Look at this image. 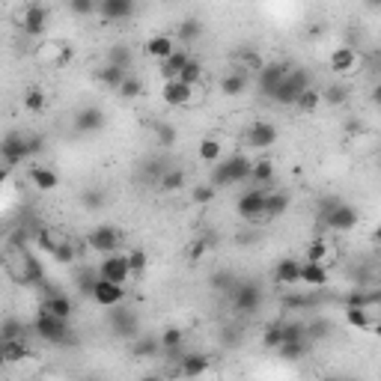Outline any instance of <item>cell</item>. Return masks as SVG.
<instances>
[{
  "label": "cell",
  "instance_id": "obj_1",
  "mask_svg": "<svg viewBox=\"0 0 381 381\" xmlns=\"http://www.w3.org/2000/svg\"><path fill=\"white\" fill-rule=\"evenodd\" d=\"M251 158L248 155H230V158H221L211 164V179L209 182L221 188H230V185H239V182H248L251 179Z\"/></svg>",
  "mask_w": 381,
  "mask_h": 381
},
{
  "label": "cell",
  "instance_id": "obj_2",
  "mask_svg": "<svg viewBox=\"0 0 381 381\" xmlns=\"http://www.w3.org/2000/svg\"><path fill=\"white\" fill-rule=\"evenodd\" d=\"M39 149H42L39 137H27V134H21V131H13V134H6V137L0 140V161H3L6 167H18Z\"/></svg>",
  "mask_w": 381,
  "mask_h": 381
},
{
  "label": "cell",
  "instance_id": "obj_3",
  "mask_svg": "<svg viewBox=\"0 0 381 381\" xmlns=\"http://www.w3.org/2000/svg\"><path fill=\"white\" fill-rule=\"evenodd\" d=\"M322 221H324V227L334 232H352L357 223H361V215H357L354 206L343 203V200H324Z\"/></svg>",
  "mask_w": 381,
  "mask_h": 381
},
{
  "label": "cell",
  "instance_id": "obj_4",
  "mask_svg": "<svg viewBox=\"0 0 381 381\" xmlns=\"http://www.w3.org/2000/svg\"><path fill=\"white\" fill-rule=\"evenodd\" d=\"M310 87V75L304 69H295V66H289V72L286 77L274 87V93L268 96L274 105H283V107H292L298 102V96L304 93V89Z\"/></svg>",
  "mask_w": 381,
  "mask_h": 381
},
{
  "label": "cell",
  "instance_id": "obj_5",
  "mask_svg": "<svg viewBox=\"0 0 381 381\" xmlns=\"http://www.w3.org/2000/svg\"><path fill=\"white\" fill-rule=\"evenodd\" d=\"M33 331L36 337L51 343V345H66L72 340V331H69V319H60V316H51V313L39 310V316L33 319Z\"/></svg>",
  "mask_w": 381,
  "mask_h": 381
},
{
  "label": "cell",
  "instance_id": "obj_6",
  "mask_svg": "<svg viewBox=\"0 0 381 381\" xmlns=\"http://www.w3.org/2000/svg\"><path fill=\"white\" fill-rule=\"evenodd\" d=\"M122 244V232L114 227V223H102V227L87 232V248L96 253H114Z\"/></svg>",
  "mask_w": 381,
  "mask_h": 381
},
{
  "label": "cell",
  "instance_id": "obj_7",
  "mask_svg": "<svg viewBox=\"0 0 381 381\" xmlns=\"http://www.w3.org/2000/svg\"><path fill=\"white\" fill-rule=\"evenodd\" d=\"M48 24H51V13H48V6H42V3H30L24 13H21V30H24V36L30 39H39L48 33Z\"/></svg>",
  "mask_w": 381,
  "mask_h": 381
},
{
  "label": "cell",
  "instance_id": "obj_8",
  "mask_svg": "<svg viewBox=\"0 0 381 381\" xmlns=\"http://www.w3.org/2000/svg\"><path fill=\"white\" fill-rule=\"evenodd\" d=\"M230 295H232V307L239 310V313H256L262 304V289L256 286V283H248V280H235V286L230 289Z\"/></svg>",
  "mask_w": 381,
  "mask_h": 381
},
{
  "label": "cell",
  "instance_id": "obj_9",
  "mask_svg": "<svg viewBox=\"0 0 381 381\" xmlns=\"http://www.w3.org/2000/svg\"><path fill=\"white\" fill-rule=\"evenodd\" d=\"M89 301H93L96 307H102V310H110V307H117V304L126 301V286H122V283H110V280L98 277L96 286H93V292H89Z\"/></svg>",
  "mask_w": 381,
  "mask_h": 381
},
{
  "label": "cell",
  "instance_id": "obj_10",
  "mask_svg": "<svg viewBox=\"0 0 381 381\" xmlns=\"http://www.w3.org/2000/svg\"><path fill=\"white\" fill-rule=\"evenodd\" d=\"M98 277L110 280V283H122L126 286L131 280V268H128V256L126 253H105V260L98 262Z\"/></svg>",
  "mask_w": 381,
  "mask_h": 381
},
{
  "label": "cell",
  "instance_id": "obj_11",
  "mask_svg": "<svg viewBox=\"0 0 381 381\" xmlns=\"http://www.w3.org/2000/svg\"><path fill=\"white\" fill-rule=\"evenodd\" d=\"M235 209H239V215L244 221H260L262 218V209H265V188H251L244 190V194L239 197V203H235Z\"/></svg>",
  "mask_w": 381,
  "mask_h": 381
},
{
  "label": "cell",
  "instance_id": "obj_12",
  "mask_svg": "<svg viewBox=\"0 0 381 381\" xmlns=\"http://www.w3.org/2000/svg\"><path fill=\"white\" fill-rule=\"evenodd\" d=\"M110 328H114L119 337H126V340H134L140 334V324H137V316L128 310V307H110Z\"/></svg>",
  "mask_w": 381,
  "mask_h": 381
},
{
  "label": "cell",
  "instance_id": "obj_13",
  "mask_svg": "<svg viewBox=\"0 0 381 381\" xmlns=\"http://www.w3.org/2000/svg\"><path fill=\"white\" fill-rule=\"evenodd\" d=\"M194 89L197 87L179 81V77H170V81H164V87H161V98H164V105H170V107H185V105H190V98H194Z\"/></svg>",
  "mask_w": 381,
  "mask_h": 381
},
{
  "label": "cell",
  "instance_id": "obj_14",
  "mask_svg": "<svg viewBox=\"0 0 381 381\" xmlns=\"http://www.w3.org/2000/svg\"><path fill=\"white\" fill-rule=\"evenodd\" d=\"M248 143L253 149H268V147H274L277 143V126L274 122H268V119H256L251 122V128H248Z\"/></svg>",
  "mask_w": 381,
  "mask_h": 381
},
{
  "label": "cell",
  "instance_id": "obj_15",
  "mask_svg": "<svg viewBox=\"0 0 381 381\" xmlns=\"http://www.w3.org/2000/svg\"><path fill=\"white\" fill-rule=\"evenodd\" d=\"M72 126H75V131H81V134L102 131V128H105V110H102V107H96V105L81 107V110H77V114H75Z\"/></svg>",
  "mask_w": 381,
  "mask_h": 381
},
{
  "label": "cell",
  "instance_id": "obj_16",
  "mask_svg": "<svg viewBox=\"0 0 381 381\" xmlns=\"http://www.w3.org/2000/svg\"><path fill=\"white\" fill-rule=\"evenodd\" d=\"M137 9V0H98L96 13L105 21H128Z\"/></svg>",
  "mask_w": 381,
  "mask_h": 381
},
{
  "label": "cell",
  "instance_id": "obj_17",
  "mask_svg": "<svg viewBox=\"0 0 381 381\" xmlns=\"http://www.w3.org/2000/svg\"><path fill=\"white\" fill-rule=\"evenodd\" d=\"M256 72H260V93L268 98V96L274 93V87L286 77L289 66H286V63H265V66H260Z\"/></svg>",
  "mask_w": 381,
  "mask_h": 381
},
{
  "label": "cell",
  "instance_id": "obj_18",
  "mask_svg": "<svg viewBox=\"0 0 381 381\" xmlns=\"http://www.w3.org/2000/svg\"><path fill=\"white\" fill-rule=\"evenodd\" d=\"M328 280H331L328 265L310 262V260L301 262V277H298V283H304V286H310V289H322V286H328Z\"/></svg>",
  "mask_w": 381,
  "mask_h": 381
},
{
  "label": "cell",
  "instance_id": "obj_19",
  "mask_svg": "<svg viewBox=\"0 0 381 381\" xmlns=\"http://www.w3.org/2000/svg\"><path fill=\"white\" fill-rule=\"evenodd\" d=\"M24 357H30L24 337H15V340L0 337V364H18V361H24Z\"/></svg>",
  "mask_w": 381,
  "mask_h": 381
},
{
  "label": "cell",
  "instance_id": "obj_20",
  "mask_svg": "<svg viewBox=\"0 0 381 381\" xmlns=\"http://www.w3.org/2000/svg\"><path fill=\"white\" fill-rule=\"evenodd\" d=\"M39 310L51 313V316H60V319H69V322H72V313H75L72 298H69V295H63V292H51L48 298L42 301V307H39Z\"/></svg>",
  "mask_w": 381,
  "mask_h": 381
},
{
  "label": "cell",
  "instance_id": "obj_21",
  "mask_svg": "<svg viewBox=\"0 0 381 381\" xmlns=\"http://www.w3.org/2000/svg\"><path fill=\"white\" fill-rule=\"evenodd\" d=\"M209 373V357L206 354H182L179 357V369H176V375H188V378H197V375H203Z\"/></svg>",
  "mask_w": 381,
  "mask_h": 381
},
{
  "label": "cell",
  "instance_id": "obj_22",
  "mask_svg": "<svg viewBox=\"0 0 381 381\" xmlns=\"http://www.w3.org/2000/svg\"><path fill=\"white\" fill-rule=\"evenodd\" d=\"M331 72H340V75H349L354 72V66H357V51L349 48V45H343V48H334L331 54Z\"/></svg>",
  "mask_w": 381,
  "mask_h": 381
},
{
  "label": "cell",
  "instance_id": "obj_23",
  "mask_svg": "<svg viewBox=\"0 0 381 381\" xmlns=\"http://www.w3.org/2000/svg\"><path fill=\"white\" fill-rule=\"evenodd\" d=\"M188 60H190V54H188L185 48H173L170 57L158 60V72H161V77H164V81H170V77H179V72H182V66H185Z\"/></svg>",
  "mask_w": 381,
  "mask_h": 381
},
{
  "label": "cell",
  "instance_id": "obj_24",
  "mask_svg": "<svg viewBox=\"0 0 381 381\" xmlns=\"http://www.w3.org/2000/svg\"><path fill=\"white\" fill-rule=\"evenodd\" d=\"M244 89H248V72H244V69L227 72V75L221 77V93L223 96L235 98V96H244Z\"/></svg>",
  "mask_w": 381,
  "mask_h": 381
},
{
  "label": "cell",
  "instance_id": "obj_25",
  "mask_svg": "<svg viewBox=\"0 0 381 381\" xmlns=\"http://www.w3.org/2000/svg\"><path fill=\"white\" fill-rule=\"evenodd\" d=\"M373 313L375 310H366V307H357V304H345V322H349L352 328H357V331H369V328H375Z\"/></svg>",
  "mask_w": 381,
  "mask_h": 381
},
{
  "label": "cell",
  "instance_id": "obj_26",
  "mask_svg": "<svg viewBox=\"0 0 381 381\" xmlns=\"http://www.w3.org/2000/svg\"><path fill=\"white\" fill-rule=\"evenodd\" d=\"M286 209H289V197H286V194H280V190H265L262 218L274 221V218H280V215H286Z\"/></svg>",
  "mask_w": 381,
  "mask_h": 381
},
{
  "label": "cell",
  "instance_id": "obj_27",
  "mask_svg": "<svg viewBox=\"0 0 381 381\" xmlns=\"http://www.w3.org/2000/svg\"><path fill=\"white\" fill-rule=\"evenodd\" d=\"M301 277V262L298 260H280L274 268V280L280 286H295Z\"/></svg>",
  "mask_w": 381,
  "mask_h": 381
},
{
  "label": "cell",
  "instance_id": "obj_28",
  "mask_svg": "<svg viewBox=\"0 0 381 381\" xmlns=\"http://www.w3.org/2000/svg\"><path fill=\"white\" fill-rule=\"evenodd\" d=\"M30 182L36 190H54L60 185V176L51 167H30Z\"/></svg>",
  "mask_w": 381,
  "mask_h": 381
},
{
  "label": "cell",
  "instance_id": "obj_29",
  "mask_svg": "<svg viewBox=\"0 0 381 381\" xmlns=\"http://www.w3.org/2000/svg\"><path fill=\"white\" fill-rule=\"evenodd\" d=\"M173 48H176V42H173V36H167V33H158V36H152V39L147 42V54H149L152 60L170 57Z\"/></svg>",
  "mask_w": 381,
  "mask_h": 381
},
{
  "label": "cell",
  "instance_id": "obj_30",
  "mask_svg": "<svg viewBox=\"0 0 381 381\" xmlns=\"http://www.w3.org/2000/svg\"><path fill=\"white\" fill-rule=\"evenodd\" d=\"M200 36H203V21L200 18H185L182 24H179V30H176V39L185 45H194V42H200Z\"/></svg>",
  "mask_w": 381,
  "mask_h": 381
},
{
  "label": "cell",
  "instance_id": "obj_31",
  "mask_svg": "<svg viewBox=\"0 0 381 381\" xmlns=\"http://www.w3.org/2000/svg\"><path fill=\"white\" fill-rule=\"evenodd\" d=\"M185 182H188V176H185V170H179V167H167V170L158 176V185H161V190H167V194L182 190Z\"/></svg>",
  "mask_w": 381,
  "mask_h": 381
},
{
  "label": "cell",
  "instance_id": "obj_32",
  "mask_svg": "<svg viewBox=\"0 0 381 381\" xmlns=\"http://www.w3.org/2000/svg\"><path fill=\"white\" fill-rule=\"evenodd\" d=\"M158 352H161V343L155 340V337H147V334H137L134 337V345H131V354L134 357H158Z\"/></svg>",
  "mask_w": 381,
  "mask_h": 381
},
{
  "label": "cell",
  "instance_id": "obj_33",
  "mask_svg": "<svg viewBox=\"0 0 381 381\" xmlns=\"http://www.w3.org/2000/svg\"><path fill=\"white\" fill-rule=\"evenodd\" d=\"M307 349H310L307 337H301V340H286V343H280V345H277L280 357H286V361H301V357L307 354Z\"/></svg>",
  "mask_w": 381,
  "mask_h": 381
},
{
  "label": "cell",
  "instance_id": "obj_34",
  "mask_svg": "<svg viewBox=\"0 0 381 381\" xmlns=\"http://www.w3.org/2000/svg\"><path fill=\"white\" fill-rule=\"evenodd\" d=\"M334 256H337V251H334L324 239H316V241H313L310 248H307V260H310V262H322V265H328V262L334 260Z\"/></svg>",
  "mask_w": 381,
  "mask_h": 381
},
{
  "label": "cell",
  "instance_id": "obj_35",
  "mask_svg": "<svg viewBox=\"0 0 381 381\" xmlns=\"http://www.w3.org/2000/svg\"><path fill=\"white\" fill-rule=\"evenodd\" d=\"M197 158L203 161V164H215V161H221V143H218V137H203V140H200Z\"/></svg>",
  "mask_w": 381,
  "mask_h": 381
},
{
  "label": "cell",
  "instance_id": "obj_36",
  "mask_svg": "<svg viewBox=\"0 0 381 381\" xmlns=\"http://www.w3.org/2000/svg\"><path fill=\"white\" fill-rule=\"evenodd\" d=\"M322 105V89H316V87H307L304 93L298 96V102L292 105V107H298L301 114H313V110H316Z\"/></svg>",
  "mask_w": 381,
  "mask_h": 381
},
{
  "label": "cell",
  "instance_id": "obj_37",
  "mask_svg": "<svg viewBox=\"0 0 381 381\" xmlns=\"http://www.w3.org/2000/svg\"><path fill=\"white\" fill-rule=\"evenodd\" d=\"M251 179L256 185H268L274 179V161H268V158H260V161H253L251 164Z\"/></svg>",
  "mask_w": 381,
  "mask_h": 381
},
{
  "label": "cell",
  "instance_id": "obj_38",
  "mask_svg": "<svg viewBox=\"0 0 381 381\" xmlns=\"http://www.w3.org/2000/svg\"><path fill=\"white\" fill-rule=\"evenodd\" d=\"M96 280H98V271H96V265L77 268V277H75V283H77V292L89 298V292H93V286H96Z\"/></svg>",
  "mask_w": 381,
  "mask_h": 381
},
{
  "label": "cell",
  "instance_id": "obj_39",
  "mask_svg": "<svg viewBox=\"0 0 381 381\" xmlns=\"http://www.w3.org/2000/svg\"><path fill=\"white\" fill-rule=\"evenodd\" d=\"M126 75H128V69H119V66H114V63H107L105 69H98V72H96L98 81H102L105 87H110V89H117L119 81H122Z\"/></svg>",
  "mask_w": 381,
  "mask_h": 381
},
{
  "label": "cell",
  "instance_id": "obj_40",
  "mask_svg": "<svg viewBox=\"0 0 381 381\" xmlns=\"http://www.w3.org/2000/svg\"><path fill=\"white\" fill-rule=\"evenodd\" d=\"M117 93H119V98H126V102H134L140 93H143V84H140V77H134V75H126L119 81V87H117Z\"/></svg>",
  "mask_w": 381,
  "mask_h": 381
},
{
  "label": "cell",
  "instance_id": "obj_41",
  "mask_svg": "<svg viewBox=\"0 0 381 381\" xmlns=\"http://www.w3.org/2000/svg\"><path fill=\"white\" fill-rule=\"evenodd\" d=\"M179 81H185V84H190V87H197L200 81H203V63L190 57V60L182 66V72H179Z\"/></svg>",
  "mask_w": 381,
  "mask_h": 381
},
{
  "label": "cell",
  "instance_id": "obj_42",
  "mask_svg": "<svg viewBox=\"0 0 381 381\" xmlns=\"http://www.w3.org/2000/svg\"><path fill=\"white\" fill-rule=\"evenodd\" d=\"M182 340H185V334H182V328H164L161 331V337H158V343H161V349L164 352H176L179 345H182Z\"/></svg>",
  "mask_w": 381,
  "mask_h": 381
},
{
  "label": "cell",
  "instance_id": "obj_43",
  "mask_svg": "<svg viewBox=\"0 0 381 381\" xmlns=\"http://www.w3.org/2000/svg\"><path fill=\"white\" fill-rule=\"evenodd\" d=\"M45 105H48V96H45V89L33 87L24 93V107L30 110V114H39V110H45Z\"/></svg>",
  "mask_w": 381,
  "mask_h": 381
},
{
  "label": "cell",
  "instance_id": "obj_44",
  "mask_svg": "<svg viewBox=\"0 0 381 381\" xmlns=\"http://www.w3.org/2000/svg\"><path fill=\"white\" fill-rule=\"evenodd\" d=\"M27 334V324L21 319H3L0 322V337L3 340H15V337H24Z\"/></svg>",
  "mask_w": 381,
  "mask_h": 381
},
{
  "label": "cell",
  "instance_id": "obj_45",
  "mask_svg": "<svg viewBox=\"0 0 381 381\" xmlns=\"http://www.w3.org/2000/svg\"><path fill=\"white\" fill-rule=\"evenodd\" d=\"M215 194H218V188L211 185V182H203V185L190 188V200H194L197 206H209L211 200H215Z\"/></svg>",
  "mask_w": 381,
  "mask_h": 381
},
{
  "label": "cell",
  "instance_id": "obj_46",
  "mask_svg": "<svg viewBox=\"0 0 381 381\" xmlns=\"http://www.w3.org/2000/svg\"><path fill=\"white\" fill-rule=\"evenodd\" d=\"M107 63L119 66V69H131V48L128 45H114L107 54Z\"/></svg>",
  "mask_w": 381,
  "mask_h": 381
},
{
  "label": "cell",
  "instance_id": "obj_47",
  "mask_svg": "<svg viewBox=\"0 0 381 381\" xmlns=\"http://www.w3.org/2000/svg\"><path fill=\"white\" fill-rule=\"evenodd\" d=\"M96 9H98V0H69V13L77 18L96 15Z\"/></svg>",
  "mask_w": 381,
  "mask_h": 381
},
{
  "label": "cell",
  "instance_id": "obj_48",
  "mask_svg": "<svg viewBox=\"0 0 381 381\" xmlns=\"http://www.w3.org/2000/svg\"><path fill=\"white\" fill-rule=\"evenodd\" d=\"M51 256H54V262H63V265H69V262H75V256H77V251H75V244H72V239H63V241L57 244V251H54Z\"/></svg>",
  "mask_w": 381,
  "mask_h": 381
},
{
  "label": "cell",
  "instance_id": "obj_49",
  "mask_svg": "<svg viewBox=\"0 0 381 381\" xmlns=\"http://www.w3.org/2000/svg\"><path fill=\"white\" fill-rule=\"evenodd\" d=\"M63 239H66V235H60L57 230H39V248L48 251V253L57 251V244H60Z\"/></svg>",
  "mask_w": 381,
  "mask_h": 381
},
{
  "label": "cell",
  "instance_id": "obj_50",
  "mask_svg": "<svg viewBox=\"0 0 381 381\" xmlns=\"http://www.w3.org/2000/svg\"><path fill=\"white\" fill-rule=\"evenodd\" d=\"M232 286H235V274L232 271H215V274H211V289H215V292H230Z\"/></svg>",
  "mask_w": 381,
  "mask_h": 381
},
{
  "label": "cell",
  "instance_id": "obj_51",
  "mask_svg": "<svg viewBox=\"0 0 381 381\" xmlns=\"http://www.w3.org/2000/svg\"><path fill=\"white\" fill-rule=\"evenodd\" d=\"M126 256H128L131 277H134V274H143V271H147V265H149V256L143 253V251H131V253H126Z\"/></svg>",
  "mask_w": 381,
  "mask_h": 381
},
{
  "label": "cell",
  "instance_id": "obj_52",
  "mask_svg": "<svg viewBox=\"0 0 381 381\" xmlns=\"http://www.w3.org/2000/svg\"><path fill=\"white\" fill-rule=\"evenodd\" d=\"M345 98H349V89H345V87H328V89H322V102H328V105H343Z\"/></svg>",
  "mask_w": 381,
  "mask_h": 381
},
{
  "label": "cell",
  "instance_id": "obj_53",
  "mask_svg": "<svg viewBox=\"0 0 381 381\" xmlns=\"http://www.w3.org/2000/svg\"><path fill=\"white\" fill-rule=\"evenodd\" d=\"M81 203L87 209H102L105 206V194H102V190H96V188H87L81 194Z\"/></svg>",
  "mask_w": 381,
  "mask_h": 381
},
{
  "label": "cell",
  "instance_id": "obj_54",
  "mask_svg": "<svg viewBox=\"0 0 381 381\" xmlns=\"http://www.w3.org/2000/svg\"><path fill=\"white\" fill-rule=\"evenodd\" d=\"M155 134H158L161 147H173V143H176V128L173 126H164V122H158V126H155Z\"/></svg>",
  "mask_w": 381,
  "mask_h": 381
},
{
  "label": "cell",
  "instance_id": "obj_55",
  "mask_svg": "<svg viewBox=\"0 0 381 381\" xmlns=\"http://www.w3.org/2000/svg\"><path fill=\"white\" fill-rule=\"evenodd\" d=\"M280 340H283V337H280V324H271V328H265V337H262V345H265V349H277Z\"/></svg>",
  "mask_w": 381,
  "mask_h": 381
},
{
  "label": "cell",
  "instance_id": "obj_56",
  "mask_svg": "<svg viewBox=\"0 0 381 381\" xmlns=\"http://www.w3.org/2000/svg\"><path fill=\"white\" fill-rule=\"evenodd\" d=\"M203 253H206V241H203V239H197L194 244H190V251H188L190 262H200V260H203Z\"/></svg>",
  "mask_w": 381,
  "mask_h": 381
},
{
  "label": "cell",
  "instance_id": "obj_57",
  "mask_svg": "<svg viewBox=\"0 0 381 381\" xmlns=\"http://www.w3.org/2000/svg\"><path fill=\"white\" fill-rule=\"evenodd\" d=\"M9 170H13V167H6L3 161H0V185H6V179H9Z\"/></svg>",
  "mask_w": 381,
  "mask_h": 381
},
{
  "label": "cell",
  "instance_id": "obj_58",
  "mask_svg": "<svg viewBox=\"0 0 381 381\" xmlns=\"http://www.w3.org/2000/svg\"><path fill=\"white\" fill-rule=\"evenodd\" d=\"M364 3H366L369 9H378V6H381V0H364Z\"/></svg>",
  "mask_w": 381,
  "mask_h": 381
}]
</instances>
